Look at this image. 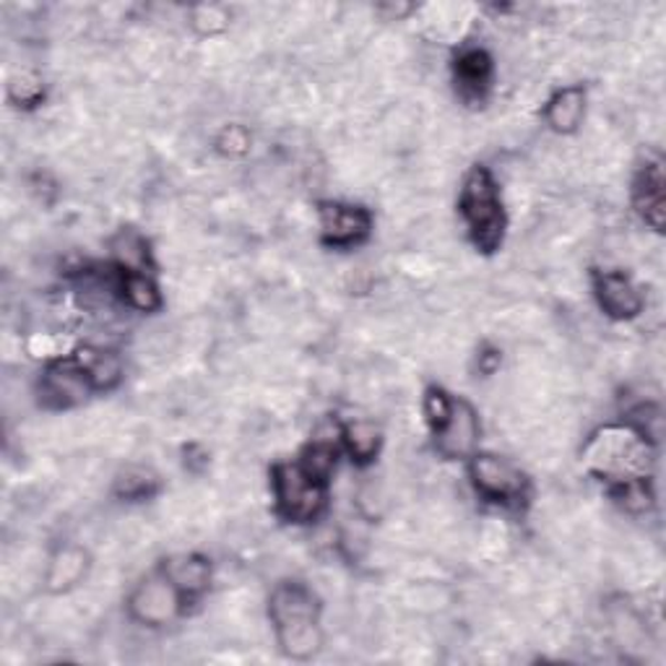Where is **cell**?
Returning <instances> with one entry per match:
<instances>
[{
  "label": "cell",
  "mask_w": 666,
  "mask_h": 666,
  "mask_svg": "<svg viewBox=\"0 0 666 666\" xmlns=\"http://www.w3.org/2000/svg\"><path fill=\"white\" fill-rule=\"evenodd\" d=\"M583 469L599 480L610 482L614 490L625 484L648 482L654 469L651 440L635 425L599 427L583 445Z\"/></svg>",
  "instance_id": "6da1fadb"
},
{
  "label": "cell",
  "mask_w": 666,
  "mask_h": 666,
  "mask_svg": "<svg viewBox=\"0 0 666 666\" xmlns=\"http://www.w3.org/2000/svg\"><path fill=\"white\" fill-rule=\"evenodd\" d=\"M269 617L281 651L289 658L305 662L323 643L321 602L305 583L287 581L271 591Z\"/></svg>",
  "instance_id": "7a4b0ae2"
},
{
  "label": "cell",
  "mask_w": 666,
  "mask_h": 666,
  "mask_svg": "<svg viewBox=\"0 0 666 666\" xmlns=\"http://www.w3.org/2000/svg\"><path fill=\"white\" fill-rule=\"evenodd\" d=\"M459 206L476 248L482 253H495L505 235V212L500 204L495 180L484 166H474L469 172Z\"/></svg>",
  "instance_id": "3957f363"
},
{
  "label": "cell",
  "mask_w": 666,
  "mask_h": 666,
  "mask_svg": "<svg viewBox=\"0 0 666 666\" xmlns=\"http://www.w3.org/2000/svg\"><path fill=\"white\" fill-rule=\"evenodd\" d=\"M273 497L277 511L294 524H310L325 508V482L310 476L300 463H279L273 469Z\"/></svg>",
  "instance_id": "277c9868"
},
{
  "label": "cell",
  "mask_w": 666,
  "mask_h": 666,
  "mask_svg": "<svg viewBox=\"0 0 666 666\" xmlns=\"http://www.w3.org/2000/svg\"><path fill=\"white\" fill-rule=\"evenodd\" d=\"M469 474H472L476 492H480L482 497L492 500V503L513 505L526 497V476L520 474L508 459H500V455L492 453L474 455Z\"/></svg>",
  "instance_id": "5b68a950"
},
{
  "label": "cell",
  "mask_w": 666,
  "mask_h": 666,
  "mask_svg": "<svg viewBox=\"0 0 666 666\" xmlns=\"http://www.w3.org/2000/svg\"><path fill=\"white\" fill-rule=\"evenodd\" d=\"M183 602H185L183 593L166 581L164 573H159L136 586V591L130 593L128 610L133 614V620H139L141 625L162 627L166 622L180 617Z\"/></svg>",
  "instance_id": "8992f818"
},
{
  "label": "cell",
  "mask_w": 666,
  "mask_h": 666,
  "mask_svg": "<svg viewBox=\"0 0 666 666\" xmlns=\"http://www.w3.org/2000/svg\"><path fill=\"white\" fill-rule=\"evenodd\" d=\"M438 451L445 459H469L480 445V417L463 398H453L445 422L436 430Z\"/></svg>",
  "instance_id": "52a82bcc"
},
{
  "label": "cell",
  "mask_w": 666,
  "mask_h": 666,
  "mask_svg": "<svg viewBox=\"0 0 666 666\" xmlns=\"http://www.w3.org/2000/svg\"><path fill=\"white\" fill-rule=\"evenodd\" d=\"M318 219H321L323 243L333 245V248H352V245H359L370 235L373 227L370 212L350 204H331V201L318 206Z\"/></svg>",
  "instance_id": "ba28073f"
},
{
  "label": "cell",
  "mask_w": 666,
  "mask_h": 666,
  "mask_svg": "<svg viewBox=\"0 0 666 666\" xmlns=\"http://www.w3.org/2000/svg\"><path fill=\"white\" fill-rule=\"evenodd\" d=\"M92 380L78 362H55L40 380V396L50 409H71L84 404Z\"/></svg>",
  "instance_id": "9c48e42d"
},
{
  "label": "cell",
  "mask_w": 666,
  "mask_h": 666,
  "mask_svg": "<svg viewBox=\"0 0 666 666\" xmlns=\"http://www.w3.org/2000/svg\"><path fill=\"white\" fill-rule=\"evenodd\" d=\"M593 292L599 305L612 321H630L643 310V297L630 277L620 271H602L593 277Z\"/></svg>",
  "instance_id": "30bf717a"
},
{
  "label": "cell",
  "mask_w": 666,
  "mask_h": 666,
  "mask_svg": "<svg viewBox=\"0 0 666 666\" xmlns=\"http://www.w3.org/2000/svg\"><path fill=\"white\" fill-rule=\"evenodd\" d=\"M664 166L658 159L641 166L638 178H635L633 183V204L643 216V222L656 232L664 229Z\"/></svg>",
  "instance_id": "8fae6325"
},
{
  "label": "cell",
  "mask_w": 666,
  "mask_h": 666,
  "mask_svg": "<svg viewBox=\"0 0 666 666\" xmlns=\"http://www.w3.org/2000/svg\"><path fill=\"white\" fill-rule=\"evenodd\" d=\"M162 573L166 576L175 589L183 597H198L208 589L212 581V565H208L201 555H175L164 562Z\"/></svg>",
  "instance_id": "7c38bea8"
},
{
  "label": "cell",
  "mask_w": 666,
  "mask_h": 666,
  "mask_svg": "<svg viewBox=\"0 0 666 666\" xmlns=\"http://www.w3.org/2000/svg\"><path fill=\"white\" fill-rule=\"evenodd\" d=\"M586 115V89L583 86H562L560 92L555 94L552 99L547 103L545 118L547 126L555 130V133H576L578 126L583 122Z\"/></svg>",
  "instance_id": "4fadbf2b"
},
{
  "label": "cell",
  "mask_w": 666,
  "mask_h": 666,
  "mask_svg": "<svg viewBox=\"0 0 666 666\" xmlns=\"http://www.w3.org/2000/svg\"><path fill=\"white\" fill-rule=\"evenodd\" d=\"M455 82L466 99H482L492 82V61L484 50H466L455 61Z\"/></svg>",
  "instance_id": "5bb4252c"
},
{
  "label": "cell",
  "mask_w": 666,
  "mask_h": 666,
  "mask_svg": "<svg viewBox=\"0 0 666 666\" xmlns=\"http://www.w3.org/2000/svg\"><path fill=\"white\" fill-rule=\"evenodd\" d=\"M86 576V552L78 547H63L53 555V560L47 565V591L63 593L74 589L76 583H82Z\"/></svg>",
  "instance_id": "9a60e30c"
},
{
  "label": "cell",
  "mask_w": 666,
  "mask_h": 666,
  "mask_svg": "<svg viewBox=\"0 0 666 666\" xmlns=\"http://www.w3.org/2000/svg\"><path fill=\"white\" fill-rule=\"evenodd\" d=\"M76 362L89 375L92 388L97 390H110L122 378V359L110 350H92L89 346V350L78 352Z\"/></svg>",
  "instance_id": "2e32d148"
},
{
  "label": "cell",
  "mask_w": 666,
  "mask_h": 666,
  "mask_svg": "<svg viewBox=\"0 0 666 666\" xmlns=\"http://www.w3.org/2000/svg\"><path fill=\"white\" fill-rule=\"evenodd\" d=\"M112 258L118 260L122 273H147L149 269V243L141 232L120 229L110 243Z\"/></svg>",
  "instance_id": "e0dca14e"
},
{
  "label": "cell",
  "mask_w": 666,
  "mask_h": 666,
  "mask_svg": "<svg viewBox=\"0 0 666 666\" xmlns=\"http://www.w3.org/2000/svg\"><path fill=\"white\" fill-rule=\"evenodd\" d=\"M342 438L346 443V451H350L352 459L359 463L373 461L380 448V432L370 419H354V422L344 427Z\"/></svg>",
  "instance_id": "ac0fdd59"
},
{
  "label": "cell",
  "mask_w": 666,
  "mask_h": 666,
  "mask_svg": "<svg viewBox=\"0 0 666 666\" xmlns=\"http://www.w3.org/2000/svg\"><path fill=\"white\" fill-rule=\"evenodd\" d=\"M120 292H122V300H126L133 310H141V313H151V310L162 305L159 289L147 273H122Z\"/></svg>",
  "instance_id": "d6986e66"
},
{
  "label": "cell",
  "mask_w": 666,
  "mask_h": 666,
  "mask_svg": "<svg viewBox=\"0 0 666 666\" xmlns=\"http://www.w3.org/2000/svg\"><path fill=\"white\" fill-rule=\"evenodd\" d=\"M157 492V476L154 472L143 466H128L126 472L118 474L115 480V495L126 500H147Z\"/></svg>",
  "instance_id": "ffe728a7"
},
{
  "label": "cell",
  "mask_w": 666,
  "mask_h": 666,
  "mask_svg": "<svg viewBox=\"0 0 666 666\" xmlns=\"http://www.w3.org/2000/svg\"><path fill=\"white\" fill-rule=\"evenodd\" d=\"M302 469L315 480L329 482V476L333 474V466H336V448L329 440H315L313 445L308 448L305 459L300 463Z\"/></svg>",
  "instance_id": "44dd1931"
},
{
  "label": "cell",
  "mask_w": 666,
  "mask_h": 666,
  "mask_svg": "<svg viewBox=\"0 0 666 666\" xmlns=\"http://www.w3.org/2000/svg\"><path fill=\"white\" fill-rule=\"evenodd\" d=\"M227 24H229V17L222 6H195L191 11V26L201 34V37H214V34L224 32Z\"/></svg>",
  "instance_id": "7402d4cb"
},
{
  "label": "cell",
  "mask_w": 666,
  "mask_h": 666,
  "mask_svg": "<svg viewBox=\"0 0 666 666\" xmlns=\"http://www.w3.org/2000/svg\"><path fill=\"white\" fill-rule=\"evenodd\" d=\"M250 133L248 128L243 126H227L219 133V139H216V147H219L222 154L227 157H245L250 151Z\"/></svg>",
  "instance_id": "603a6c76"
},
{
  "label": "cell",
  "mask_w": 666,
  "mask_h": 666,
  "mask_svg": "<svg viewBox=\"0 0 666 666\" xmlns=\"http://www.w3.org/2000/svg\"><path fill=\"white\" fill-rule=\"evenodd\" d=\"M9 94L17 105H34L42 97V82L29 71H21V76L11 82Z\"/></svg>",
  "instance_id": "cb8c5ba5"
},
{
  "label": "cell",
  "mask_w": 666,
  "mask_h": 666,
  "mask_svg": "<svg viewBox=\"0 0 666 666\" xmlns=\"http://www.w3.org/2000/svg\"><path fill=\"white\" fill-rule=\"evenodd\" d=\"M451 404H453V398L448 396L445 390H440V388H430V390H427V396H425V417H427V422L432 425V430H438V427L445 422L448 411H451Z\"/></svg>",
  "instance_id": "d4e9b609"
},
{
  "label": "cell",
  "mask_w": 666,
  "mask_h": 666,
  "mask_svg": "<svg viewBox=\"0 0 666 666\" xmlns=\"http://www.w3.org/2000/svg\"><path fill=\"white\" fill-rule=\"evenodd\" d=\"M500 367V354L495 350H487L484 354H480V370L484 375H492Z\"/></svg>",
  "instance_id": "484cf974"
}]
</instances>
